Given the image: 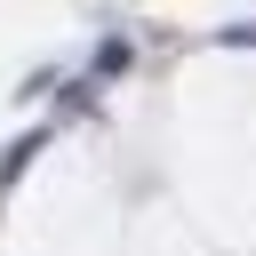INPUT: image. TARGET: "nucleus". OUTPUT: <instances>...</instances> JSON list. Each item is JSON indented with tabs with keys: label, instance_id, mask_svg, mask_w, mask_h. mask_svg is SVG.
Wrapping results in <instances>:
<instances>
[{
	"label": "nucleus",
	"instance_id": "1",
	"mask_svg": "<svg viewBox=\"0 0 256 256\" xmlns=\"http://www.w3.org/2000/svg\"><path fill=\"white\" fill-rule=\"evenodd\" d=\"M112 72H128V48H120V40H104V48H96V80H112Z\"/></svg>",
	"mask_w": 256,
	"mask_h": 256
}]
</instances>
